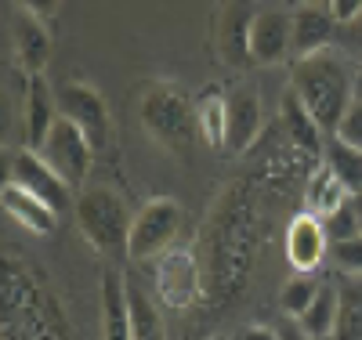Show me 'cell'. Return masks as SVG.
Listing matches in <instances>:
<instances>
[{"instance_id":"obj_27","label":"cell","mask_w":362,"mask_h":340,"mask_svg":"<svg viewBox=\"0 0 362 340\" xmlns=\"http://www.w3.org/2000/svg\"><path fill=\"white\" fill-rule=\"evenodd\" d=\"M329 264L341 275H362V235L329 242Z\"/></svg>"},{"instance_id":"obj_14","label":"cell","mask_w":362,"mask_h":340,"mask_svg":"<svg viewBox=\"0 0 362 340\" xmlns=\"http://www.w3.org/2000/svg\"><path fill=\"white\" fill-rule=\"evenodd\" d=\"M261 123H264L261 95L254 87H235L228 95V138H225V148L235 152V156L254 148V141L261 134Z\"/></svg>"},{"instance_id":"obj_6","label":"cell","mask_w":362,"mask_h":340,"mask_svg":"<svg viewBox=\"0 0 362 340\" xmlns=\"http://www.w3.org/2000/svg\"><path fill=\"white\" fill-rule=\"evenodd\" d=\"M156 293L174 312H189V307L206 300V275L203 261L189 246H170L156 261Z\"/></svg>"},{"instance_id":"obj_28","label":"cell","mask_w":362,"mask_h":340,"mask_svg":"<svg viewBox=\"0 0 362 340\" xmlns=\"http://www.w3.org/2000/svg\"><path fill=\"white\" fill-rule=\"evenodd\" d=\"M322 225H326V235H329V242H341V239H355V235H362V228H358V213H355V203L348 199L344 206H337L329 218H322Z\"/></svg>"},{"instance_id":"obj_34","label":"cell","mask_w":362,"mask_h":340,"mask_svg":"<svg viewBox=\"0 0 362 340\" xmlns=\"http://www.w3.org/2000/svg\"><path fill=\"white\" fill-rule=\"evenodd\" d=\"M279 333H283V340H315V336H308L305 329H300V326H297L293 319H290V322H286V326H283Z\"/></svg>"},{"instance_id":"obj_9","label":"cell","mask_w":362,"mask_h":340,"mask_svg":"<svg viewBox=\"0 0 362 340\" xmlns=\"http://www.w3.org/2000/svg\"><path fill=\"white\" fill-rule=\"evenodd\" d=\"M58 112L76 123L95 152L105 148L109 131H112V116H109V105H105L98 87H90L83 80H73L66 87H58Z\"/></svg>"},{"instance_id":"obj_29","label":"cell","mask_w":362,"mask_h":340,"mask_svg":"<svg viewBox=\"0 0 362 340\" xmlns=\"http://www.w3.org/2000/svg\"><path fill=\"white\" fill-rule=\"evenodd\" d=\"M329 138H337V141H344V145H351V148H362V98H355V102L348 105L344 119L337 123V131L329 134Z\"/></svg>"},{"instance_id":"obj_20","label":"cell","mask_w":362,"mask_h":340,"mask_svg":"<svg viewBox=\"0 0 362 340\" xmlns=\"http://www.w3.org/2000/svg\"><path fill=\"white\" fill-rule=\"evenodd\" d=\"M127 279V304H131V333L134 340H167V326L163 315L153 300V293L145 290V283L138 275H124Z\"/></svg>"},{"instance_id":"obj_18","label":"cell","mask_w":362,"mask_h":340,"mask_svg":"<svg viewBox=\"0 0 362 340\" xmlns=\"http://www.w3.org/2000/svg\"><path fill=\"white\" fill-rule=\"evenodd\" d=\"M102 340H134V333H131V304H127V279L112 268L102 275Z\"/></svg>"},{"instance_id":"obj_13","label":"cell","mask_w":362,"mask_h":340,"mask_svg":"<svg viewBox=\"0 0 362 340\" xmlns=\"http://www.w3.org/2000/svg\"><path fill=\"white\" fill-rule=\"evenodd\" d=\"M290 40H293V22H290V11H257L254 15V25H250V58L254 66H279V61L290 51Z\"/></svg>"},{"instance_id":"obj_11","label":"cell","mask_w":362,"mask_h":340,"mask_svg":"<svg viewBox=\"0 0 362 340\" xmlns=\"http://www.w3.org/2000/svg\"><path fill=\"white\" fill-rule=\"evenodd\" d=\"M290 22H293V40H290L293 58H305V54H315V51H329L337 44V25L341 22L334 18L329 4H293Z\"/></svg>"},{"instance_id":"obj_12","label":"cell","mask_w":362,"mask_h":340,"mask_svg":"<svg viewBox=\"0 0 362 340\" xmlns=\"http://www.w3.org/2000/svg\"><path fill=\"white\" fill-rule=\"evenodd\" d=\"M11 44H15V54H18V66L25 69V76H44L47 61H51V51H54V40H51V29L44 18L29 15L22 8H15V18H11Z\"/></svg>"},{"instance_id":"obj_4","label":"cell","mask_w":362,"mask_h":340,"mask_svg":"<svg viewBox=\"0 0 362 340\" xmlns=\"http://www.w3.org/2000/svg\"><path fill=\"white\" fill-rule=\"evenodd\" d=\"M76 225L80 235L95 246L98 254H127V235H131V213L127 203L119 199L105 184H87L76 196Z\"/></svg>"},{"instance_id":"obj_32","label":"cell","mask_w":362,"mask_h":340,"mask_svg":"<svg viewBox=\"0 0 362 340\" xmlns=\"http://www.w3.org/2000/svg\"><path fill=\"white\" fill-rule=\"evenodd\" d=\"M329 11H334L337 22H351L362 11V0H329Z\"/></svg>"},{"instance_id":"obj_38","label":"cell","mask_w":362,"mask_h":340,"mask_svg":"<svg viewBox=\"0 0 362 340\" xmlns=\"http://www.w3.org/2000/svg\"><path fill=\"white\" fill-rule=\"evenodd\" d=\"M210 340H228V336H210Z\"/></svg>"},{"instance_id":"obj_3","label":"cell","mask_w":362,"mask_h":340,"mask_svg":"<svg viewBox=\"0 0 362 340\" xmlns=\"http://www.w3.org/2000/svg\"><path fill=\"white\" fill-rule=\"evenodd\" d=\"M141 127L156 145H163L167 152H189L199 138V119H196V105L181 95L174 83H153L141 95Z\"/></svg>"},{"instance_id":"obj_35","label":"cell","mask_w":362,"mask_h":340,"mask_svg":"<svg viewBox=\"0 0 362 340\" xmlns=\"http://www.w3.org/2000/svg\"><path fill=\"white\" fill-rule=\"evenodd\" d=\"M351 203H355V213H358V228H362V192H355V196H351Z\"/></svg>"},{"instance_id":"obj_2","label":"cell","mask_w":362,"mask_h":340,"mask_svg":"<svg viewBox=\"0 0 362 340\" xmlns=\"http://www.w3.org/2000/svg\"><path fill=\"white\" fill-rule=\"evenodd\" d=\"M290 90L305 102V109L315 116L319 127L326 134H334L337 123L348 112V105L355 102V73L348 69V61L334 47L315 51L305 58H293Z\"/></svg>"},{"instance_id":"obj_24","label":"cell","mask_w":362,"mask_h":340,"mask_svg":"<svg viewBox=\"0 0 362 340\" xmlns=\"http://www.w3.org/2000/svg\"><path fill=\"white\" fill-rule=\"evenodd\" d=\"M337 297L341 307H337L334 340H362V275H344Z\"/></svg>"},{"instance_id":"obj_30","label":"cell","mask_w":362,"mask_h":340,"mask_svg":"<svg viewBox=\"0 0 362 340\" xmlns=\"http://www.w3.org/2000/svg\"><path fill=\"white\" fill-rule=\"evenodd\" d=\"M334 47L362 58V11H358L351 22H341V25H337V44H334Z\"/></svg>"},{"instance_id":"obj_19","label":"cell","mask_w":362,"mask_h":340,"mask_svg":"<svg viewBox=\"0 0 362 340\" xmlns=\"http://www.w3.org/2000/svg\"><path fill=\"white\" fill-rule=\"evenodd\" d=\"M279 116H283V127H286L290 145H297L300 152H308V156H322V148H326V138H329V134L315 123V116L305 109V102H300L293 90H286V95H283Z\"/></svg>"},{"instance_id":"obj_16","label":"cell","mask_w":362,"mask_h":340,"mask_svg":"<svg viewBox=\"0 0 362 340\" xmlns=\"http://www.w3.org/2000/svg\"><path fill=\"white\" fill-rule=\"evenodd\" d=\"M250 25H254V11L247 8V0H232L221 15V29H218V51L225 66H247L250 58Z\"/></svg>"},{"instance_id":"obj_26","label":"cell","mask_w":362,"mask_h":340,"mask_svg":"<svg viewBox=\"0 0 362 340\" xmlns=\"http://www.w3.org/2000/svg\"><path fill=\"white\" fill-rule=\"evenodd\" d=\"M319 286H322V283H315L312 275H293V279H286V283H283V293H279L283 315H286V319H300V315L312 307Z\"/></svg>"},{"instance_id":"obj_25","label":"cell","mask_w":362,"mask_h":340,"mask_svg":"<svg viewBox=\"0 0 362 340\" xmlns=\"http://www.w3.org/2000/svg\"><path fill=\"white\" fill-rule=\"evenodd\" d=\"M322 163L344 181V189H348L351 196L362 192V148H351V145H344V141H337V138H326Z\"/></svg>"},{"instance_id":"obj_7","label":"cell","mask_w":362,"mask_h":340,"mask_svg":"<svg viewBox=\"0 0 362 340\" xmlns=\"http://www.w3.org/2000/svg\"><path fill=\"white\" fill-rule=\"evenodd\" d=\"M8 181H15L18 189H25L29 196H37L44 199L54 213H66L69 206H76V192H73V184L58 174L40 152L33 148H18L11 152V160H8Z\"/></svg>"},{"instance_id":"obj_5","label":"cell","mask_w":362,"mask_h":340,"mask_svg":"<svg viewBox=\"0 0 362 340\" xmlns=\"http://www.w3.org/2000/svg\"><path fill=\"white\" fill-rule=\"evenodd\" d=\"M181 221H185V213L174 199H148L131 221V235H127V257L145 264V261H160L177 232H181Z\"/></svg>"},{"instance_id":"obj_17","label":"cell","mask_w":362,"mask_h":340,"mask_svg":"<svg viewBox=\"0 0 362 340\" xmlns=\"http://www.w3.org/2000/svg\"><path fill=\"white\" fill-rule=\"evenodd\" d=\"M0 203H4V213L15 225H22L25 232H33V235H51L54 225H58V213L44 199H37V196H29L25 189H18L15 181H4Z\"/></svg>"},{"instance_id":"obj_1","label":"cell","mask_w":362,"mask_h":340,"mask_svg":"<svg viewBox=\"0 0 362 340\" xmlns=\"http://www.w3.org/2000/svg\"><path fill=\"white\" fill-rule=\"evenodd\" d=\"M203 242V275H206V300L225 304L239 297L254 268L257 246V203L247 181H232L221 199L210 210V221L199 232Z\"/></svg>"},{"instance_id":"obj_22","label":"cell","mask_w":362,"mask_h":340,"mask_svg":"<svg viewBox=\"0 0 362 340\" xmlns=\"http://www.w3.org/2000/svg\"><path fill=\"white\" fill-rule=\"evenodd\" d=\"M337 307H341V297H337V286L334 283H322L312 307L300 319H293L300 329L315 340H334V329H337Z\"/></svg>"},{"instance_id":"obj_36","label":"cell","mask_w":362,"mask_h":340,"mask_svg":"<svg viewBox=\"0 0 362 340\" xmlns=\"http://www.w3.org/2000/svg\"><path fill=\"white\" fill-rule=\"evenodd\" d=\"M355 98H362V66L355 69Z\"/></svg>"},{"instance_id":"obj_15","label":"cell","mask_w":362,"mask_h":340,"mask_svg":"<svg viewBox=\"0 0 362 340\" xmlns=\"http://www.w3.org/2000/svg\"><path fill=\"white\" fill-rule=\"evenodd\" d=\"M25 148L40 152V145L47 141L54 119L62 116L58 112V95H51V87L44 76H25Z\"/></svg>"},{"instance_id":"obj_31","label":"cell","mask_w":362,"mask_h":340,"mask_svg":"<svg viewBox=\"0 0 362 340\" xmlns=\"http://www.w3.org/2000/svg\"><path fill=\"white\" fill-rule=\"evenodd\" d=\"M15 8H22V11H29V15H37V18H54L58 15V8H62V0H15Z\"/></svg>"},{"instance_id":"obj_8","label":"cell","mask_w":362,"mask_h":340,"mask_svg":"<svg viewBox=\"0 0 362 340\" xmlns=\"http://www.w3.org/2000/svg\"><path fill=\"white\" fill-rule=\"evenodd\" d=\"M40 156L73 184L76 196L87 189V170H90V156H95V148H90V141L83 138V131L76 127L73 119H66V116L54 119L47 141L40 145Z\"/></svg>"},{"instance_id":"obj_37","label":"cell","mask_w":362,"mask_h":340,"mask_svg":"<svg viewBox=\"0 0 362 340\" xmlns=\"http://www.w3.org/2000/svg\"><path fill=\"white\" fill-rule=\"evenodd\" d=\"M293 4H329V0H293Z\"/></svg>"},{"instance_id":"obj_33","label":"cell","mask_w":362,"mask_h":340,"mask_svg":"<svg viewBox=\"0 0 362 340\" xmlns=\"http://www.w3.org/2000/svg\"><path fill=\"white\" fill-rule=\"evenodd\" d=\"M239 340H283V333L272 329V326H247Z\"/></svg>"},{"instance_id":"obj_10","label":"cell","mask_w":362,"mask_h":340,"mask_svg":"<svg viewBox=\"0 0 362 340\" xmlns=\"http://www.w3.org/2000/svg\"><path fill=\"white\" fill-rule=\"evenodd\" d=\"M286 261L297 275H312L315 268H322V261H329V235L319 213L312 210L293 213L286 228Z\"/></svg>"},{"instance_id":"obj_23","label":"cell","mask_w":362,"mask_h":340,"mask_svg":"<svg viewBox=\"0 0 362 340\" xmlns=\"http://www.w3.org/2000/svg\"><path fill=\"white\" fill-rule=\"evenodd\" d=\"M305 199H308V210H312V213H319V218H329L337 206H344V203L351 199V192L344 189V181L322 163V167L308 177V196H305Z\"/></svg>"},{"instance_id":"obj_21","label":"cell","mask_w":362,"mask_h":340,"mask_svg":"<svg viewBox=\"0 0 362 340\" xmlns=\"http://www.w3.org/2000/svg\"><path fill=\"white\" fill-rule=\"evenodd\" d=\"M196 119H199V134L210 148H225L228 138V95H221L218 87H206L199 102H196Z\"/></svg>"}]
</instances>
